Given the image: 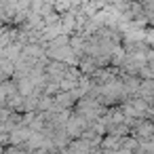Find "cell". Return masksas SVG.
<instances>
[{"mask_svg":"<svg viewBox=\"0 0 154 154\" xmlns=\"http://www.w3.org/2000/svg\"><path fill=\"white\" fill-rule=\"evenodd\" d=\"M146 17H148V21H150V23H154V13H150V15H146Z\"/></svg>","mask_w":154,"mask_h":154,"instance_id":"obj_2","label":"cell"},{"mask_svg":"<svg viewBox=\"0 0 154 154\" xmlns=\"http://www.w3.org/2000/svg\"><path fill=\"white\" fill-rule=\"evenodd\" d=\"M91 154H103V152H99V150H93V152H91Z\"/></svg>","mask_w":154,"mask_h":154,"instance_id":"obj_3","label":"cell"},{"mask_svg":"<svg viewBox=\"0 0 154 154\" xmlns=\"http://www.w3.org/2000/svg\"><path fill=\"white\" fill-rule=\"evenodd\" d=\"M30 137H32V131H30L28 127H17V129L11 133L9 141H11L13 146H21V143H28Z\"/></svg>","mask_w":154,"mask_h":154,"instance_id":"obj_1","label":"cell"}]
</instances>
